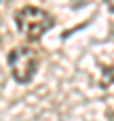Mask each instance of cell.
<instances>
[{
    "label": "cell",
    "mask_w": 114,
    "mask_h": 121,
    "mask_svg": "<svg viewBox=\"0 0 114 121\" xmlns=\"http://www.w3.org/2000/svg\"><path fill=\"white\" fill-rule=\"evenodd\" d=\"M110 85H114V66L103 68V76H101V87L108 89Z\"/></svg>",
    "instance_id": "cell-3"
},
{
    "label": "cell",
    "mask_w": 114,
    "mask_h": 121,
    "mask_svg": "<svg viewBox=\"0 0 114 121\" xmlns=\"http://www.w3.org/2000/svg\"><path fill=\"white\" fill-rule=\"evenodd\" d=\"M103 2H104V4H106V8L114 13V0H103Z\"/></svg>",
    "instance_id": "cell-4"
},
{
    "label": "cell",
    "mask_w": 114,
    "mask_h": 121,
    "mask_svg": "<svg viewBox=\"0 0 114 121\" xmlns=\"http://www.w3.org/2000/svg\"><path fill=\"white\" fill-rule=\"evenodd\" d=\"M8 66H10L11 78L17 83L25 85V83L34 79L38 66H40V57L32 47L19 45V47H13L8 53Z\"/></svg>",
    "instance_id": "cell-2"
},
{
    "label": "cell",
    "mask_w": 114,
    "mask_h": 121,
    "mask_svg": "<svg viewBox=\"0 0 114 121\" xmlns=\"http://www.w3.org/2000/svg\"><path fill=\"white\" fill-rule=\"evenodd\" d=\"M15 25L19 28V32L28 40V42H36L40 40L49 28H53L55 19L49 11L36 8V6H25L15 13Z\"/></svg>",
    "instance_id": "cell-1"
}]
</instances>
